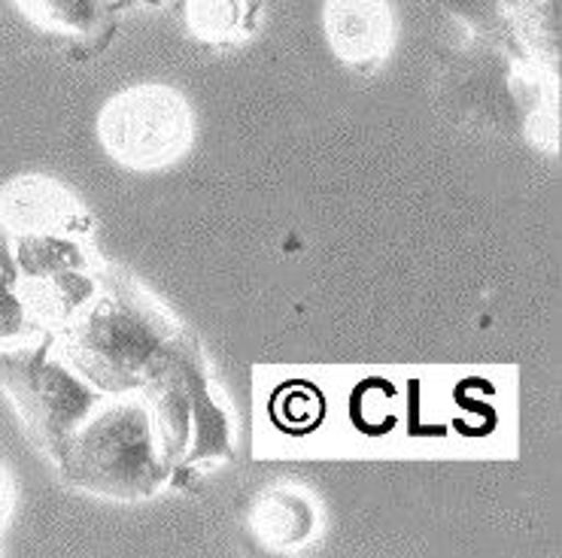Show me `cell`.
Listing matches in <instances>:
<instances>
[{
  "mask_svg": "<svg viewBox=\"0 0 562 558\" xmlns=\"http://www.w3.org/2000/svg\"><path fill=\"white\" fill-rule=\"evenodd\" d=\"M3 506H7V482L0 477V520H3Z\"/></svg>",
  "mask_w": 562,
  "mask_h": 558,
  "instance_id": "obj_9",
  "label": "cell"
},
{
  "mask_svg": "<svg viewBox=\"0 0 562 558\" xmlns=\"http://www.w3.org/2000/svg\"><path fill=\"white\" fill-rule=\"evenodd\" d=\"M101 137L119 161L156 168L183 152L192 137V116L173 91L146 86L125 91L106 106Z\"/></svg>",
  "mask_w": 562,
  "mask_h": 558,
  "instance_id": "obj_1",
  "label": "cell"
},
{
  "mask_svg": "<svg viewBox=\"0 0 562 558\" xmlns=\"http://www.w3.org/2000/svg\"><path fill=\"white\" fill-rule=\"evenodd\" d=\"M326 31L347 65H378L390 49V7L386 0H328Z\"/></svg>",
  "mask_w": 562,
  "mask_h": 558,
  "instance_id": "obj_4",
  "label": "cell"
},
{
  "mask_svg": "<svg viewBox=\"0 0 562 558\" xmlns=\"http://www.w3.org/2000/svg\"><path fill=\"white\" fill-rule=\"evenodd\" d=\"M153 441L146 415L134 407L110 410L79 443H70L67 468L104 492H146L153 477Z\"/></svg>",
  "mask_w": 562,
  "mask_h": 558,
  "instance_id": "obj_2",
  "label": "cell"
},
{
  "mask_svg": "<svg viewBox=\"0 0 562 558\" xmlns=\"http://www.w3.org/2000/svg\"><path fill=\"white\" fill-rule=\"evenodd\" d=\"M186 19L192 34L210 43H225L247 34L256 22L252 0H186Z\"/></svg>",
  "mask_w": 562,
  "mask_h": 558,
  "instance_id": "obj_6",
  "label": "cell"
},
{
  "mask_svg": "<svg viewBox=\"0 0 562 558\" xmlns=\"http://www.w3.org/2000/svg\"><path fill=\"white\" fill-rule=\"evenodd\" d=\"M34 22L89 39L94 53L116 34V7L106 0H15Z\"/></svg>",
  "mask_w": 562,
  "mask_h": 558,
  "instance_id": "obj_5",
  "label": "cell"
},
{
  "mask_svg": "<svg viewBox=\"0 0 562 558\" xmlns=\"http://www.w3.org/2000/svg\"><path fill=\"white\" fill-rule=\"evenodd\" d=\"M149 350H156V338L132 310L94 312L89 324H79L77 331V355L101 379L119 383L132 377L137 367H144Z\"/></svg>",
  "mask_w": 562,
  "mask_h": 558,
  "instance_id": "obj_3",
  "label": "cell"
},
{
  "mask_svg": "<svg viewBox=\"0 0 562 558\" xmlns=\"http://www.w3.org/2000/svg\"><path fill=\"white\" fill-rule=\"evenodd\" d=\"M529 39H557V0H510Z\"/></svg>",
  "mask_w": 562,
  "mask_h": 558,
  "instance_id": "obj_8",
  "label": "cell"
},
{
  "mask_svg": "<svg viewBox=\"0 0 562 558\" xmlns=\"http://www.w3.org/2000/svg\"><path fill=\"white\" fill-rule=\"evenodd\" d=\"M311 522H314L311 506L295 494H280V498H271L268 504H262V513H259L256 525H259L262 537L286 546L299 544L301 537L311 532Z\"/></svg>",
  "mask_w": 562,
  "mask_h": 558,
  "instance_id": "obj_7",
  "label": "cell"
}]
</instances>
